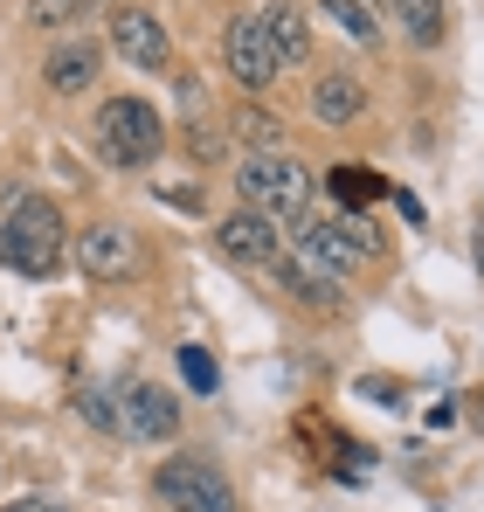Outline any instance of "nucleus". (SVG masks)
Wrapping results in <instances>:
<instances>
[{"instance_id": "14", "label": "nucleus", "mask_w": 484, "mask_h": 512, "mask_svg": "<svg viewBox=\"0 0 484 512\" xmlns=\"http://www.w3.org/2000/svg\"><path fill=\"white\" fill-rule=\"evenodd\" d=\"M388 7L402 21L408 49H443V35H450V7L443 0H388Z\"/></svg>"}, {"instance_id": "13", "label": "nucleus", "mask_w": 484, "mask_h": 512, "mask_svg": "<svg viewBox=\"0 0 484 512\" xmlns=\"http://www.w3.org/2000/svg\"><path fill=\"white\" fill-rule=\"evenodd\" d=\"M256 21H263V35H270L277 63H305V56H312V21L298 14V0H270Z\"/></svg>"}, {"instance_id": "10", "label": "nucleus", "mask_w": 484, "mask_h": 512, "mask_svg": "<svg viewBox=\"0 0 484 512\" xmlns=\"http://www.w3.org/2000/svg\"><path fill=\"white\" fill-rule=\"evenodd\" d=\"M97 63H104V49H97L90 35H77V42H56V49H49L42 77H49V90H56V97H77V90L97 84Z\"/></svg>"}, {"instance_id": "1", "label": "nucleus", "mask_w": 484, "mask_h": 512, "mask_svg": "<svg viewBox=\"0 0 484 512\" xmlns=\"http://www.w3.org/2000/svg\"><path fill=\"white\" fill-rule=\"evenodd\" d=\"M63 243H70V222L49 194H14V208L0 215V263L14 277H56L63 270Z\"/></svg>"}, {"instance_id": "9", "label": "nucleus", "mask_w": 484, "mask_h": 512, "mask_svg": "<svg viewBox=\"0 0 484 512\" xmlns=\"http://www.w3.org/2000/svg\"><path fill=\"white\" fill-rule=\"evenodd\" d=\"M215 243H222V256L242 263V270H270V263H277V222H263L256 208H236V215L215 229Z\"/></svg>"}, {"instance_id": "2", "label": "nucleus", "mask_w": 484, "mask_h": 512, "mask_svg": "<svg viewBox=\"0 0 484 512\" xmlns=\"http://www.w3.org/2000/svg\"><path fill=\"white\" fill-rule=\"evenodd\" d=\"M236 194H242V208H256L277 229H305L312 222V173L298 160H284V153H242Z\"/></svg>"}, {"instance_id": "19", "label": "nucleus", "mask_w": 484, "mask_h": 512, "mask_svg": "<svg viewBox=\"0 0 484 512\" xmlns=\"http://www.w3.org/2000/svg\"><path fill=\"white\" fill-rule=\"evenodd\" d=\"M236 139L249 153H277V146H284V125H277L263 104H249V111H236Z\"/></svg>"}, {"instance_id": "20", "label": "nucleus", "mask_w": 484, "mask_h": 512, "mask_svg": "<svg viewBox=\"0 0 484 512\" xmlns=\"http://www.w3.org/2000/svg\"><path fill=\"white\" fill-rule=\"evenodd\" d=\"M319 7L339 21V28H346V35H353V42H360V49H374V42H381V21H374L360 0H319Z\"/></svg>"}, {"instance_id": "4", "label": "nucleus", "mask_w": 484, "mask_h": 512, "mask_svg": "<svg viewBox=\"0 0 484 512\" xmlns=\"http://www.w3.org/2000/svg\"><path fill=\"white\" fill-rule=\"evenodd\" d=\"M153 499L166 512H242L236 485L215 457H166L153 471Z\"/></svg>"}, {"instance_id": "16", "label": "nucleus", "mask_w": 484, "mask_h": 512, "mask_svg": "<svg viewBox=\"0 0 484 512\" xmlns=\"http://www.w3.org/2000/svg\"><path fill=\"white\" fill-rule=\"evenodd\" d=\"M90 14H118L111 0H28V21L35 28H77Z\"/></svg>"}, {"instance_id": "15", "label": "nucleus", "mask_w": 484, "mask_h": 512, "mask_svg": "<svg viewBox=\"0 0 484 512\" xmlns=\"http://www.w3.org/2000/svg\"><path fill=\"white\" fill-rule=\"evenodd\" d=\"M284 284H291L298 298H312V305H332V298L346 291V284H339L332 270H319V263H312L305 250H298V256H284Z\"/></svg>"}, {"instance_id": "6", "label": "nucleus", "mask_w": 484, "mask_h": 512, "mask_svg": "<svg viewBox=\"0 0 484 512\" xmlns=\"http://www.w3.org/2000/svg\"><path fill=\"white\" fill-rule=\"evenodd\" d=\"M180 429V402L153 388V381H125L118 388V436H132V443H166Z\"/></svg>"}, {"instance_id": "7", "label": "nucleus", "mask_w": 484, "mask_h": 512, "mask_svg": "<svg viewBox=\"0 0 484 512\" xmlns=\"http://www.w3.org/2000/svg\"><path fill=\"white\" fill-rule=\"evenodd\" d=\"M111 49H118L132 70H166V63H173V42H166V28L146 7H118V14H111Z\"/></svg>"}, {"instance_id": "12", "label": "nucleus", "mask_w": 484, "mask_h": 512, "mask_svg": "<svg viewBox=\"0 0 484 512\" xmlns=\"http://www.w3.org/2000/svg\"><path fill=\"white\" fill-rule=\"evenodd\" d=\"M298 250L312 256L319 270H332L339 284H346V277H353V263H360V243L346 236V222H305V229H298Z\"/></svg>"}, {"instance_id": "23", "label": "nucleus", "mask_w": 484, "mask_h": 512, "mask_svg": "<svg viewBox=\"0 0 484 512\" xmlns=\"http://www.w3.org/2000/svg\"><path fill=\"white\" fill-rule=\"evenodd\" d=\"M478 409H484V395H478Z\"/></svg>"}, {"instance_id": "22", "label": "nucleus", "mask_w": 484, "mask_h": 512, "mask_svg": "<svg viewBox=\"0 0 484 512\" xmlns=\"http://www.w3.org/2000/svg\"><path fill=\"white\" fill-rule=\"evenodd\" d=\"M0 512H70L56 492H28V499H14V506H0Z\"/></svg>"}, {"instance_id": "3", "label": "nucleus", "mask_w": 484, "mask_h": 512, "mask_svg": "<svg viewBox=\"0 0 484 512\" xmlns=\"http://www.w3.org/2000/svg\"><path fill=\"white\" fill-rule=\"evenodd\" d=\"M90 132H97V153H104L118 173L153 167V160H160V146H166L160 104H146V97H104Z\"/></svg>"}, {"instance_id": "5", "label": "nucleus", "mask_w": 484, "mask_h": 512, "mask_svg": "<svg viewBox=\"0 0 484 512\" xmlns=\"http://www.w3.org/2000/svg\"><path fill=\"white\" fill-rule=\"evenodd\" d=\"M222 70H229V84L249 90V97L277 84V70H284V63H277V49H270V35H263V21H256V14H236V21L222 28Z\"/></svg>"}, {"instance_id": "18", "label": "nucleus", "mask_w": 484, "mask_h": 512, "mask_svg": "<svg viewBox=\"0 0 484 512\" xmlns=\"http://www.w3.org/2000/svg\"><path fill=\"white\" fill-rule=\"evenodd\" d=\"M173 360H180V381H187L194 395H215V388H222V367H215V353H208V346L180 340V353H173Z\"/></svg>"}, {"instance_id": "17", "label": "nucleus", "mask_w": 484, "mask_h": 512, "mask_svg": "<svg viewBox=\"0 0 484 512\" xmlns=\"http://www.w3.org/2000/svg\"><path fill=\"white\" fill-rule=\"evenodd\" d=\"M325 187H332V201H339L346 215H353L360 201L388 194V187H381V173H367V167H332V173H325Z\"/></svg>"}, {"instance_id": "21", "label": "nucleus", "mask_w": 484, "mask_h": 512, "mask_svg": "<svg viewBox=\"0 0 484 512\" xmlns=\"http://www.w3.org/2000/svg\"><path fill=\"white\" fill-rule=\"evenodd\" d=\"M111 402H118V395H104V388H90V381L77 388L83 423H90V429H104V436H118V409H111Z\"/></svg>"}, {"instance_id": "11", "label": "nucleus", "mask_w": 484, "mask_h": 512, "mask_svg": "<svg viewBox=\"0 0 484 512\" xmlns=\"http://www.w3.org/2000/svg\"><path fill=\"white\" fill-rule=\"evenodd\" d=\"M360 111H367V84L353 70H325L319 84H312V118L319 125H353Z\"/></svg>"}, {"instance_id": "8", "label": "nucleus", "mask_w": 484, "mask_h": 512, "mask_svg": "<svg viewBox=\"0 0 484 512\" xmlns=\"http://www.w3.org/2000/svg\"><path fill=\"white\" fill-rule=\"evenodd\" d=\"M77 270H83V277H97V284H118V277L139 270V243H132L118 222H97V229H83V236H77Z\"/></svg>"}]
</instances>
